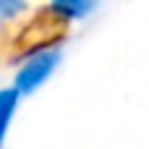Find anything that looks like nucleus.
Returning <instances> with one entry per match:
<instances>
[{
  "label": "nucleus",
  "instance_id": "f257e3e1",
  "mask_svg": "<svg viewBox=\"0 0 149 149\" xmlns=\"http://www.w3.org/2000/svg\"><path fill=\"white\" fill-rule=\"evenodd\" d=\"M58 63H60V52H58V50L37 52V55L29 58V60L21 65V71L16 73V89H18L21 94L34 92L37 86H42V84L50 79V73L55 71Z\"/></svg>",
  "mask_w": 149,
  "mask_h": 149
},
{
  "label": "nucleus",
  "instance_id": "f03ea898",
  "mask_svg": "<svg viewBox=\"0 0 149 149\" xmlns=\"http://www.w3.org/2000/svg\"><path fill=\"white\" fill-rule=\"evenodd\" d=\"M18 89H3L0 92V144L5 139V131L10 126V118L16 113V105H18Z\"/></svg>",
  "mask_w": 149,
  "mask_h": 149
},
{
  "label": "nucleus",
  "instance_id": "7ed1b4c3",
  "mask_svg": "<svg viewBox=\"0 0 149 149\" xmlns=\"http://www.w3.org/2000/svg\"><path fill=\"white\" fill-rule=\"evenodd\" d=\"M97 0H52V8L68 18H81L94 8Z\"/></svg>",
  "mask_w": 149,
  "mask_h": 149
},
{
  "label": "nucleus",
  "instance_id": "20e7f679",
  "mask_svg": "<svg viewBox=\"0 0 149 149\" xmlns=\"http://www.w3.org/2000/svg\"><path fill=\"white\" fill-rule=\"evenodd\" d=\"M21 8H24V0H0V21L16 16Z\"/></svg>",
  "mask_w": 149,
  "mask_h": 149
}]
</instances>
